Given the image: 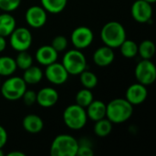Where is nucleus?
I'll use <instances>...</instances> for the list:
<instances>
[{
	"instance_id": "nucleus-1",
	"label": "nucleus",
	"mask_w": 156,
	"mask_h": 156,
	"mask_svg": "<svg viewBox=\"0 0 156 156\" xmlns=\"http://www.w3.org/2000/svg\"><path fill=\"white\" fill-rule=\"evenodd\" d=\"M133 113V105L126 99H114L106 104V118L112 123H123Z\"/></svg>"
},
{
	"instance_id": "nucleus-2",
	"label": "nucleus",
	"mask_w": 156,
	"mask_h": 156,
	"mask_svg": "<svg viewBox=\"0 0 156 156\" xmlns=\"http://www.w3.org/2000/svg\"><path fill=\"white\" fill-rule=\"evenodd\" d=\"M101 38L105 46L112 48H117L126 39L125 28L117 21L108 22L101 28Z\"/></svg>"
},
{
	"instance_id": "nucleus-3",
	"label": "nucleus",
	"mask_w": 156,
	"mask_h": 156,
	"mask_svg": "<svg viewBox=\"0 0 156 156\" xmlns=\"http://www.w3.org/2000/svg\"><path fill=\"white\" fill-rule=\"evenodd\" d=\"M79 142L71 135L59 134L55 137L50 146L51 156H76Z\"/></svg>"
},
{
	"instance_id": "nucleus-4",
	"label": "nucleus",
	"mask_w": 156,
	"mask_h": 156,
	"mask_svg": "<svg viewBox=\"0 0 156 156\" xmlns=\"http://www.w3.org/2000/svg\"><path fill=\"white\" fill-rule=\"evenodd\" d=\"M88 116L85 108L72 104L68 106L63 112V121L67 127L71 130H81L87 123Z\"/></svg>"
},
{
	"instance_id": "nucleus-5",
	"label": "nucleus",
	"mask_w": 156,
	"mask_h": 156,
	"mask_svg": "<svg viewBox=\"0 0 156 156\" xmlns=\"http://www.w3.org/2000/svg\"><path fill=\"white\" fill-rule=\"evenodd\" d=\"M69 75H80L87 68V60L80 49H70L64 55L61 63Z\"/></svg>"
},
{
	"instance_id": "nucleus-6",
	"label": "nucleus",
	"mask_w": 156,
	"mask_h": 156,
	"mask_svg": "<svg viewBox=\"0 0 156 156\" xmlns=\"http://www.w3.org/2000/svg\"><path fill=\"white\" fill-rule=\"evenodd\" d=\"M27 90V83L20 77H11L7 79L1 87V93L7 101H17L22 98Z\"/></svg>"
},
{
	"instance_id": "nucleus-7",
	"label": "nucleus",
	"mask_w": 156,
	"mask_h": 156,
	"mask_svg": "<svg viewBox=\"0 0 156 156\" xmlns=\"http://www.w3.org/2000/svg\"><path fill=\"white\" fill-rule=\"evenodd\" d=\"M135 78L137 81L144 86L152 85L156 80L155 65L150 59H143L135 68Z\"/></svg>"
},
{
	"instance_id": "nucleus-8",
	"label": "nucleus",
	"mask_w": 156,
	"mask_h": 156,
	"mask_svg": "<svg viewBox=\"0 0 156 156\" xmlns=\"http://www.w3.org/2000/svg\"><path fill=\"white\" fill-rule=\"evenodd\" d=\"M9 37L11 47L18 52L27 50L32 44V34L26 27H16Z\"/></svg>"
},
{
	"instance_id": "nucleus-9",
	"label": "nucleus",
	"mask_w": 156,
	"mask_h": 156,
	"mask_svg": "<svg viewBox=\"0 0 156 156\" xmlns=\"http://www.w3.org/2000/svg\"><path fill=\"white\" fill-rule=\"evenodd\" d=\"M70 39L75 48L81 50L91 45L94 39V35L90 27L82 26L78 27L73 30Z\"/></svg>"
},
{
	"instance_id": "nucleus-10",
	"label": "nucleus",
	"mask_w": 156,
	"mask_h": 156,
	"mask_svg": "<svg viewBox=\"0 0 156 156\" xmlns=\"http://www.w3.org/2000/svg\"><path fill=\"white\" fill-rule=\"evenodd\" d=\"M133 18L139 23H147L152 19V4L144 0H136L131 8Z\"/></svg>"
},
{
	"instance_id": "nucleus-11",
	"label": "nucleus",
	"mask_w": 156,
	"mask_h": 156,
	"mask_svg": "<svg viewBox=\"0 0 156 156\" xmlns=\"http://www.w3.org/2000/svg\"><path fill=\"white\" fill-rule=\"evenodd\" d=\"M69 73L61 63H58L57 61L47 66L45 76L48 80L55 85L64 84L69 79Z\"/></svg>"
},
{
	"instance_id": "nucleus-12",
	"label": "nucleus",
	"mask_w": 156,
	"mask_h": 156,
	"mask_svg": "<svg viewBox=\"0 0 156 156\" xmlns=\"http://www.w3.org/2000/svg\"><path fill=\"white\" fill-rule=\"evenodd\" d=\"M26 21L33 28H40L46 23L48 19L47 11L39 5L30 6L26 12Z\"/></svg>"
},
{
	"instance_id": "nucleus-13",
	"label": "nucleus",
	"mask_w": 156,
	"mask_h": 156,
	"mask_svg": "<svg viewBox=\"0 0 156 156\" xmlns=\"http://www.w3.org/2000/svg\"><path fill=\"white\" fill-rule=\"evenodd\" d=\"M148 96L146 86L141 83L132 84L125 92V99L132 105H139L143 103Z\"/></svg>"
},
{
	"instance_id": "nucleus-14",
	"label": "nucleus",
	"mask_w": 156,
	"mask_h": 156,
	"mask_svg": "<svg viewBox=\"0 0 156 156\" xmlns=\"http://www.w3.org/2000/svg\"><path fill=\"white\" fill-rule=\"evenodd\" d=\"M58 101V91L50 87H46L41 89L37 93V103H38L43 108L53 107Z\"/></svg>"
},
{
	"instance_id": "nucleus-15",
	"label": "nucleus",
	"mask_w": 156,
	"mask_h": 156,
	"mask_svg": "<svg viewBox=\"0 0 156 156\" xmlns=\"http://www.w3.org/2000/svg\"><path fill=\"white\" fill-rule=\"evenodd\" d=\"M58 52H57L51 45H45L37 50L36 59L39 64L43 66H48L57 61L58 56Z\"/></svg>"
},
{
	"instance_id": "nucleus-16",
	"label": "nucleus",
	"mask_w": 156,
	"mask_h": 156,
	"mask_svg": "<svg viewBox=\"0 0 156 156\" xmlns=\"http://www.w3.org/2000/svg\"><path fill=\"white\" fill-rule=\"evenodd\" d=\"M115 55L113 48L103 46L96 49V51L93 54V61L96 65L100 67H106L111 65L114 60Z\"/></svg>"
},
{
	"instance_id": "nucleus-17",
	"label": "nucleus",
	"mask_w": 156,
	"mask_h": 156,
	"mask_svg": "<svg viewBox=\"0 0 156 156\" xmlns=\"http://www.w3.org/2000/svg\"><path fill=\"white\" fill-rule=\"evenodd\" d=\"M87 116L93 122L106 117V104L101 101H92L87 107Z\"/></svg>"
},
{
	"instance_id": "nucleus-18",
	"label": "nucleus",
	"mask_w": 156,
	"mask_h": 156,
	"mask_svg": "<svg viewBox=\"0 0 156 156\" xmlns=\"http://www.w3.org/2000/svg\"><path fill=\"white\" fill-rule=\"evenodd\" d=\"M22 126L24 130L29 133H37L42 131L44 122L39 116L36 114H28L23 119Z\"/></svg>"
},
{
	"instance_id": "nucleus-19",
	"label": "nucleus",
	"mask_w": 156,
	"mask_h": 156,
	"mask_svg": "<svg viewBox=\"0 0 156 156\" xmlns=\"http://www.w3.org/2000/svg\"><path fill=\"white\" fill-rule=\"evenodd\" d=\"M16 19L8 12L0 14V36L9 37L16 28Z\"/></svg>"
},
{
	"instance_id": "nucleus-20",
	"label": "nucleus",
	"mask_w": 156,
	"mask_h": 156,
	"mask_svg": "<svg viewBox=\"0 0 156 156\" xmlns=\"http://www.w3.org/2000/svg\"><path fill=\"white\" fill-rule=\"evenodd\" d=\"M22 78L27 84L35 85V84H37L42 80L43 72L38 67L32 65L24 70V74Z\"/></svg>"
},
{
	"instance_id": "nucleus-21",
	"label": "nucleus",
	"mask_w": 156,
	"mask_h": 156,
	"mask_svg": "<svg viewBox=\"0 0 156 156\" xmlns=\"http://www.w3.org/2000/svg\"><path fill=\"white\" fill-rule=\"evenodd\" d=\"M42 7L48 13L58 14L61 13L68 3V0H40Z\"/></svg>"
},
{
	"instance_id": "nucleus-22",
	"label": "nucleus",
	"mask_w": 156,
	"mask_h": 156,
	"mask_svg": "<svg viewBox=\"0 0 156 156\" xmlns=\"http://www.w3.org/2000/svg\"><path fill=\"white\" fill-rule=\"evenodd\" d=\"M16 69L17 67L13 58L7 56L0 57V76H11Z\"/></svg>"
},
{
	"instance_id": "nucleus-23",
	"label": "nucleus",
	"mask_w": 156,
	"mask_h": 156,
	"mask_svg": "<svg viewBox=\"0 0 156 156\" xmlns=\"http://www.w3.org/2000/svg\"><path fill=\"white\" fill-rule=\"evenodd\" d=\"M112 131V122L106 117L95 122L94 133L99 137H106Z\"/></svg>"
},
{
	"instance_id": "nucleus-24",
	"label": "nucleus",
	"mask_w": 156,
	"mask_h": 156,
	"mask_svg": "<svg viewBox=\"0 0 156 156\" xmlns=\"http://www.w3.org/2000/svg\"><path fill=\"white\" fill-rule=\"evenodd\" d=\"M138 54L143 59H151L155 54V45L149 39L144 40L138 46Z\"/></svg>"
},
{
	"instance_id": "nucleus-25",
	"label": "nucleus",
	"mask_w": 156,
	"mask_h": 156,
	"mask_svg": "<svg viewBox=\"0 0 156 156\" xmlns=\"http://www.w3.org/2000/svg\"><path fill=\"white\" fill-rule=\"evenodd\" d=\"M119 48L122 55L127 58H133L138 54V45L131 39L126 38Z\"/></svg>"
},
{
	"instance_id": "nucleus-26",
	"label": "nucleus",
	"mask_w": 156,
	"mask_h": 156,
	"mask_svg": "<svg viewBox=\"0 0 156 156\" xmlns=\"http://www.w3.org/2000/svg\"><path fill=\"white\" fill-rule=\"evenodd\" d=\"M80 80L81 85L89 90H91L93 88H95L98 84V78L97 76L89 70H83L80 74Z\"/></svg>"
},
{
	"instance_id": "nucleus-27",
	"label": "nucleus",
	"mask_w": 156,
	"mask_h": 156,
	"mask_svg": "<svg viewBox=\"0 0 156 156\" xmlns=\"http://www.w3.org/2000/svg\"><path fill=\"white\" fill-rule=\"evenodd\" d=\"M75 100H76V104L83 108H87L90 105V103L93 101V94L90 90L84 88L78 91Z\"/></svg>"
},
{
	"instance_id": "nucleus-28",
	"label": "nucleus",
	"mask_w": 156,
	"mask_h": 156,
	"mask_svg": "<svg viewBox=\"0 0 156 156\" xmlns=\"http://www.w3.org/2000/svg\"><path fill=\"white\" fill-rule=\"evenodd\" d=\"M15 61H16V67L22 70H25L33 65V58H32L31 55L27 50L18 52Z\"/></svg>"
},
{
	"instance_id": "nucleus-29",
	"label": "nucleus",
	"mask_w": 156,
	"mask_h": 156,
	"mask_svg": "<svg viewBox=\"0 0 156 156\" xmlns=\"http://www.w3.org/2000/svg\"><path fill=\"white\" fill-rule=\"evenodd\" d=\"M51 46L57 52L64 51L68 47V39L64 36H57L53 38Z\"/></svg>"
},
{
	"instance_id": "nucleus-30",
	"label": "nucleus",
	"mask_w": 156,
	"mask_h": 156,
	"mask_svg": "<svg viewBox=\"0 0 156 156\" xmlns=\"http://www.w3.org/2000/svg\"><path fill=\"white\" fill-rule=\"evenodd\" d=\"M21 0H0V10L5 12H13L20 5Z\"/></svg>"
},
{
	"instance_id": "nucleus-31",
	"label": "nucleus",
	"mask_w": 156,
	"mask_h": 156,
	"mask_svg": "<svg viewBox=\"0 0 156 156\" xmlns=\"http://www.w3.org/2000/svg\"><path fill=\"white\" fill-rule=\"evenodd\" d=\"M21 99H23V101L26 105L31 106L37 102V93L34 90H26V91L24 92Z\"/></svg>"
},
{
	"instance_id": "nucleus-32",
	"label": "nucleus",
	"mask_w": 156,
	"mask_h": 156,
	"mask_svg": "<svg viewBox=\"0 0 156 156\" xmlns=\"http://www.w3.org/2000/svg\"><path fill=\"white\" fill-rule=\"evenodd\" d=\"M94 154L93 150L90 145L87 144H79V148L77 152V155L79 156H92Z\"/></svg>"
},
{
	"instance_id": "nucleus-33",
	"label": "nucleus",
	"mask_w": 156,
	"mask_h": 156,
	"mask_svg": "<svg viewBox=\"0 0 156 156\" xmlns=\"http://www.w3.org/2000/svg\"><path fill=\"white\" fill-rule=\"evenodd\" d=\"M6 142H7V133L5 129L0 125V149H3Z\"/></svg>"
},
{
	"instance_id": "nucleus-34",
	"label": "nucleus",
	"mask_w": 156,
	"mask_h": 156,
	"mask_svg": "<svg viewBox=\"0 0 156 156\" xmlns=\"http://www.w3.org/2000/svg\"><path fill=\"white\" fill-rule=\"evenodd\" d=\"M6 48V41L5 37L0 36V52H3Z\"/></svg>"
},
{
	"instance_id": "nucleus-35",
	"label": "nucleus",
	"mask_w": 156,
	"mask_h": 156,
	"mask_svg": "<svg viewBox=\"0 0 156 156\" xmlns=\"http://www.w3.org/2000/svg\"><path fill=\"white\" fill-rule=\"evenodd\" d=\"M7 156H26V154L22 152H18V151H13L9 154H7Z\"/></svg>"
},
{
	"instance_id": "nucleus-36",
	"label": "nucleus",
	"mask_w": 156,
	"mask_h": 156,
	"mask_svg": "<svg viewBox=\"0 0 156 156\" xmlns=\"http://www.w3.org/2000/svg\"><path fill=\"white\" fill-rule=\"evenodd\" d=\"M144 1L148 2V3H150V4H154V3H155L156 0H144Z\"/></svg>"
},
{
	"instance_id": "nucleus-37",
	"label": "nucleus",
	"mask_w": 156,
	"mask_h": 156,
	"mask_svg": "<svg viewBox=\"0 0 156 156\" xmlns=\"http://www.w3.org/2000/svg\"><path fill=\"white\" fill-rule=\"evenodd\" d=\"M3 155H5V153H4L3 149H0V156H3Z\"/></svg>"
},
{
	"instance_id": "nucleus-38",
	"label": "nucleus",
	"mask_w": 156,
	"mask_h": 156,
	"mask_svg": "<svg viewBox=\"0 0 156 156\" xmlns=\"http://www.w3.org/2000/svg\"><path fill=\"white\" fill-rule=\"evenodd\" d=\"M0 84H1V76H0Z\"/></svg>"
}]
</instances>
